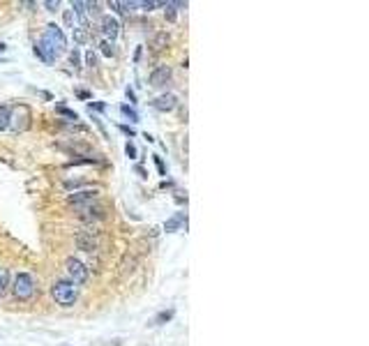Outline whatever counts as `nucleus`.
I'll list each match as a JSON object with an SVG mask.
<instances>
[{
  "instance_id": "6",
  "label": "nucleus",
  "mask_w": 369,
  "mask_h": 346,
  "mask_svg": "<svg viewBox=\"0 0 369 346\" xmlns=\"http://www.w3.org/2000/svg\"><path fill=\"white\" fill-rule=\"evenodd\" d=\"M10 127L14 132H25L30 127V109L28 106H16L14 111L10 113Z\"/></svg>"
},
{
  "instance_id": "20",
  "label": "nucleus",
  "mask_w": 369,
  "mask_h": 346,
  "mask_svg": "<svg viewBox=\"0 0 369 346\" xmlns=\"http://www.w3.org/2000/svg\"><path fill=\"white\" fill-rule=\"evenodd\" d=\"M100 51L106 55V58H113V55L118 53V51H115V46H113V42H106V40L100 42Z\"/></svg>"
},
{
  "instance_id": "15",
  "label": "nucleus",
  "mask_w": 369,
  "mask_h": 346,
  "mask_svg": "<svg viewBox=\"0 0 369 346\" xmlns=\"http://www.w3.org/2000/svg\"><path fill=\"white\" fill-rule=\"evenodd\" d=\"M90 40V30L83 28V25H74V42L76 44H85Z\"/></svg>"
},
{
  "instance_id": "2",
  "label": "nucleus",
  "mask_w": 369,
  "mask_h": 346,
  "mask_svg": "<svg viewBox=\"0 0 369 346\" xmlns=\"http://www.w3.org/2000/svg\"><path fill=\"white\" fill-rule=\"evenodd\" d=\"M42 42H44L46 46L51 49V53L53 55H60V53H65L67 51V37L65 33L60 30L55 23H49L44 28V35H42Z\"/></svg>"
},
{
  "instance_id": "23",
  "label": "nucleus",
  "mask_w": 369,
  "mask_h": 346,
  "mask_svg": "<svg viewBox=\"0 0 369 346\" xmlns=\"http://www.w3.org/2000/svg\"><path fill=\"white\" fill-rule=\"evenodd\" d=\"M85 65H88V67H97V53L93 49L85 51Z\"/></svg>"
},
{
  "instance_id": "8",
  "label": "nucleus",
  "mask_w": 369,
  "mask_h": 346,
  "mask_svg": "<svg viewBox=\"0 0 369 346\" xmlns=\"http://www.w3.org/2000/svg\"><path fill=\"white\" fill-rule=\"evenodd\" d=\"M97 194H100L97 190L74 192V194L67 196V203H70V206H74V208H79V206H85V203H93V201H97Z\"/></svg>"
},
{
  "instance_id": "12",
  "label": "nucleus",
  "mask_w": 369,
  "mask_h": 346,
  "mask_svg": "<svg viewBox=\"0 0 369 346\" xmlns=\"http://www.w3.org/2000/svg\"><path fill=\"white\" fill-rule=\"evenodd\" d=\"M182 224L187 226V215H184V212H175V215L164 224V231L166 233H173V231H178Z\"/></svg>"
},
{
  "instance_id": "18",
  "label": "nucleus",
  "mask_w": 369,
  "mask_h": 346,
  "mask_svg": "<svg viewBox=\"0 0 369 346\" xmlns=\"http://www.w3.org/2000/svg\"><path fill=\"white\" fill-rule=\"evenodd\" d=\"M10 113H12L10 106H0V130L10 127Z\"/></svg>"
},
{
  "instance_id": "17",
  "label": "nucleus",
  "mask_w": 369,
  "mask_h": 346,
  "mask_svg": "<svg viewBox=\"0 0 369 346\" xmlns=\"http://www.w3.org/2000/svg\"><path fill=\"white\" fill-rule=\"evenodd\" d=\"M7 286H10V270L0 268V298L7 293Z\"/></svg>"
},
{
  "instance_id": "5",
  "label": "nucleus",
  "mask_w": 369,
  "mask_h": 346,
  "mask_svg": "<svg viewBox=\"0 0 369 346\" xmlns=\"http://www.w3.org/2000/svg\"><path fill=\"white\" fill-rule=\"evenodd\" d=\"M76 217L83 222H102L104 219V206L93 201V203H85V206L76 208Z\"/></svg>"
},
{
  "instance_id": "34",
  "label": "nucleus",
  "mask_w": 369,
  "mask_h": 346,
  "mask_svg": "<svg viewBox=\"0 0 369 346\" xmlns=\"http://www.w3.org/2000/svg\"><path fill=\"white\" fill-rule=\"evenodd\" d=\"M5 49H7V46H5V44H0V53H3V51H5Z\"/></svg>"
},
{
  "instance_id": "3",
  "label": "nucleus",
  "mask_w": 369,
  "mask_h": 346,
  "mask_svg": "<svg viewBox=\"0 0 369 346\" xmlns=\"http://www.w3.org/2000/svg\"><path fill=\"white\" fill-rule=\"evenodd\" d=\"M12 293H14L16 300H30V298H33V293H35V281H33V275H28V272H19V275L14 277Z\"/></svg>"
},
{
  "instance_id": "32",
  "label": "nucleus",
  "mask_w": 369,
  "mask_h": 346,
  "mask_svg": "<svg viewBox=\"0 0 369 346\" xmlns=\"http://www.w3.org/2000/svg\"><path fill=\"white\" fill-rule=\"evenodd\" d=\"M127 97H130V102H132V104H134V102H136V95H134V90H132V88H127Z\"/></svg>"
},
{
  "instance_id": "7",
  "label": "nucleus",
  "mask_w": 369,
  "mask_h": 346,
  "mask_svg": "<svg viewBox=\"0 0 369 346\" xmlns=\"http://www.w3.org/2000/svg\"><path fill=\"white\" fill-rule=\"evenodd\" d=\"M102 35L106 37V42H113L115 37L120 35V23H118V19L115 16H111V14H106V16H102Z\"/></svg>"
},
{
  "instance_id": "14",
  "label": "nucleus",
  "mask_w": 369,
  "mask_h": 346,
  "mask_svg": "<svg viewBox=\"0 0 369 346\" xmlns=\"http://www.w3.org/2000/svg\"><path fill=\"white\" fill-rule=\"evenodd\" d=\"M166 44H169V35H166V33H157V35L152 37V42H150V49H152V51H162Z\"/></svg>"
},
{
  "instance_id": "1",
  "label": "nucleus",
  "mask_w": 369,
  "mask_h": 346,
  "mask_svg": "<svg viewBox=\"0 0 369 346\" xmlns=\"http://www.w3.org/2000/svg\"><path fill=\"white\" fill-rule=\"evenodd\" d=\"M51 296H53V300L58 305L72 307L76 302V298H79V291H76V284H72L70 279H58L51 286Z\"/></svg>"
},
{
  "instance_id": "21",
  "label": "nucleus",
  "mask_w": 369,
  "mask_h": 346,
  "mask_svg": "<svg viewBox=\"0 0 369 346\" xmlns=\"http://www.w3.org/2000/svg\"><path fill=\"white\" fill-rule=\"evenodd\" d=\"M55 113L58 115H65V118H70V120H79V113L76 111H72V109H67V106H55Z\"/></svg>"
},
{
  "instance_id": "33",
  "label": "nucleus",
  "mask_w": 369,
  "mask_h": 346,
  "mask_svg": "<svg viewBox=\"0 0 369 346\" xmlns=\"http://www.w3.org/2000/svg\"><path fill=\"white\" fill-rule=\"evenodd\" d=\"M136 173H139L141 178H148V173H145V169H143V166H136Z\"/></svg>"
},
{
  "instance_id": "27",
  "label": "nucleus",
  "mask_w": 369,
  "mask_h": 346,
  "mask_svg": "<svg viewBox=\"0 0 369 346\" xmlns=\"http://www.w3.org/2000/svg\"><path fill=\"white\" fill-rule=\"evenodd\" d=\"M88 109H90V111H93V109H97V111H104V109H106V104H104V102H90V104H88Z\"/></svg>"
},
{
  "instance_id": "10",
  "label": "nucleus",
  "mask_w": 369,
  "mask_h": 346,
  "mask_svg": "<svg viewBox=\"0 0 369 346\" xmlns=\"http://www.w3.org/2000/svg\"><path fill=\"white\" fill-rule=\"evenodd\" d=\"M169 81H171V67H166V65H160L150 74V85L152 88H164Z\"/></svg>"
},
{
  "instance_id": "25",
  "label": "nucleus",
  "mask_w": 369,
  "mask_h": 346,
  "mask_svg": "<svg viewBox=\"0 0 369 346\" xmlns=\"http://www.w3.org/2000/svg\"><path fill=\"white\" fill-rule=\"evenodd\" d=\"M125 152H127V157H130V160H134V157L139 155V152H136V146H134V143H132V141H127Z\"/></svg>"
},
{
  "instance_id": "13",
  "label": "nucleus",
  "mask_w": 369,
  "mask_h": 346,
  "mask_svg": "<svg viewBox=\"0 0 369 346\" xmlns=\"http://www.w3.org/2000/svg\"><path fill=\"white\" fill-rule=\"evenodd\" d=\"M35 55H37V58H42V60H44L46 65H51V62H55V55L51 53V49H49V46H46L42 40L35 44Z\"/></svg>"
},
{
  "instance_id": "31",
  "label": "nucleus",
  "mask_w": 369,
  "mask_h": 346,
  "mask_svg": "<svg viewBox=\"0 0 369 346\" xmlns=\"http://www.w3.org/2000/svg\"><path fill=\"white\" fill-rule=\"evenodd\" d=\"M93 120H95V125L100 127V132H102V134L106 136V130H104V125H102V120H100V118H93Z\"/></svg>"
},
{
  "instance_id": "24",
  "label": "nucleus",
  "mask_w": 369,
  "mask_h": 346,
  "mask_svg": "<svg viewBox=\"0 0 369 346\" xmlns=\"http://www.w3.org/2000/svg\"><path fill=\"white\" fill-rule=\"evenodd\" d=\"M70 62H72L74 67H81V53H79L76 49H74V51H70Z\"/></svg>"
},
{
  "instance_id": "16",
  "label": "nucleus",
  "mask_w": 369,
  "mask_h": 346,
  "mask_svg": "<svg viewBox=\"0 0 369 346\" xmlns=\"http://www.w3.org/2000/svg\"><path fill=\"white\" fill-rule=\"evenodd\" d=\"M173 314L175 311L173 309H164V311H160V314L152 319V326H164V323H169L171 319H173Z\"/></svg>"
},
{
  "instance_id": "28",
  "label": "nucleus",
  "mask_w": 369,
  "mask_h": 346,
  "mask_svg": "<svg viewBox=\"0 0 369 346\" xmlns=\"http://www.w3.org/2000/svg\"><path fill=\"white\" fill-rule=\"evenodd\" d=\"M118 130H120V132H122V134H127V136H130V139H132V136H136V132H134V130H132V127H127V125H120V127H118Z\"/></svg>"
},
{
  "instance_id": "11",
  "label": "nucleus",
  "mask_w": 369,
  "mask_h": 346,
  "mask_svg": "<svg viewBox=\"0 0 369 346\" xmlns=\"http://www.w3.org/2000/svg\"><path fill=\"white\" fill-rule=\"evenodd\" d=\"M175 104H178V97L171 95V92L160 95L157 100H152V109H157V111H173Z\"/></svg>"
},
{
  "instance_id": "22",
  "label": "nucleus",
  "mask_w": 369,
  "mask_h": 346,
  "mask_svg": "<svg viewBox=\"0 0 369 346\" xmlns=\"http://www.w3.org/2000/svg\"><path fill=\"white\" fill-rule=\"evenodd\" d=\"M63 21H65L67 28H74V23H76L74 12H72V10H65V14H63Z\"/></svg>"
},
{
  "instance_id": "29",
  "label": "nucleus",
  "mask_w": 369,
  "mask_h": 346,
  "mask_svg": "<svg viewBox=\"0 0 369 346\" xmlns=\"http://www.w3.org/2000/svg\"><path fill=\"white\" fill-rule=\"evenodd\" d=\"M155 164H157V169H160L162 176H166V169H164V162H162V157H157V155H155Z\"/></svg>"
},
{
  "instance_id": "9",
  "label": "nucleus",
  "mask_w": 369,
  "mask_h": 346,
  "mask_svg": "<svg viewBox=\"0 0 369 346\" xmlns=\"http://www.w3.org/2000/svg\"><path fill=\"white\" fill-rule=\"evenodd\" d=\"M74 242H76V247L83 251H95L97 249V240H95V236H93V231H79L74 236Z\"/></svg>"
},
{
  "instance_id": "26",
  "label": "nucleus",
  "mask_w": 369,
  "mask_h": 346,
  "mask_svg": "<svg viewBox=\"0 0 369 346\" xmlns=\"http://www.w3.org/2000/svg\"><path fill=\"white\" fill-rule=\"evenodd\" d=\"M44 7H46V10H49V12H55V10H58V7H60V3H58V0H46V3H44Z\"/></svg>"
},
{
  "instance_id": "19",
  "label": "nucleus",
  "mask_w": 369,
  "mask_h": 346,
  "mask_svg": "<svg viewBox=\"0 0 369 346\" xmlns=\"http://www.w3.org/2000/svg\"><path fill=\"white\" fill-rule=\"evenodd\" d=\"M120 113L125 115V118H130L132 122H139V113H136V109H134V106H127V104H122V106H120Z\"/></svg>"
},
{
  "instance_id": "4",
  "label": "nucleus",
  "mask_w": 369,
  "mask_h": 346,
  "mask_svg": "<svg viewBox=\"0 0 369 346\" xmlns=\"http://www.w3.org/2000/svg\"><path fill=\"white\" fill-rule=\"evenodd\" d=\"M65 270H67V275H70L72 284H85V281H88V268H85V263H81L79 259H74V256L65 261Z\"/></svg>"
},
{
  "instance_id": "30",
  "label": "nucleus",
  "mask_w": 369,
  "mask_h": 346,
  "mask_svg": "<svg viewBox=\"0 0 369 346\" xmlns=\"http://www.w3.org/2000/svg\"><path fill=\"white\" fill-rule=\"evenodd\" d=\"M81 185V178H76V180H65V190H72V187H79Z\"/></svg>"
}]
</instances>
